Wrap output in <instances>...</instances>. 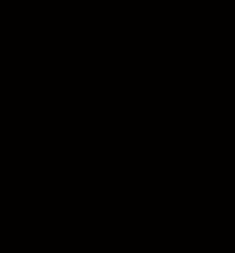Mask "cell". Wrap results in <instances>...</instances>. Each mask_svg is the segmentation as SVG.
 <instances>
[]
</instances>
